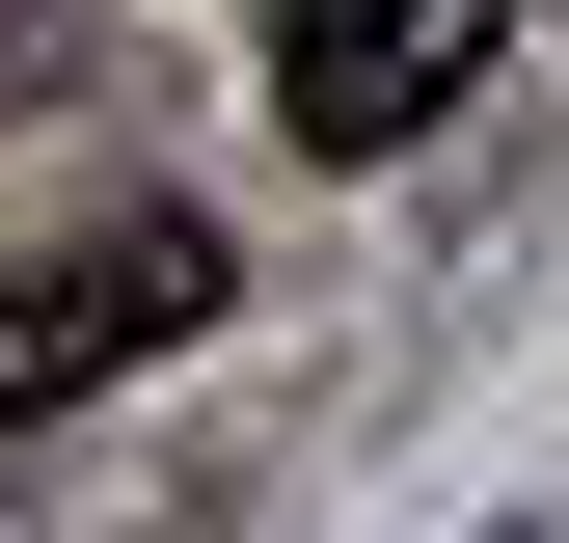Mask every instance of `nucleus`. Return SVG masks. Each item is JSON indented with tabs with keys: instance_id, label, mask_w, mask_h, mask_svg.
Returning a JSON list of instances; mask_svg holds the SVG:
<instances>
[{
	"instance_id": "nucleus-1",
	"label": "nucleus",
	"mask_w": 569,
	"mask_h": 543,
	"mask_svg": "<svg viewBox=\"0 0 569 543\" xmlns=\"http://www.w3.org/2000/svg\"><path fill=\"white\" fill-rule=\"evenodd\" d=\"M190 326H218V218H109V245H28V272H0V435H54L82 381L190 354Z\"/></svg>"
},
{
	"instance_id": "nucleus-2",
	"label": "nucleus",
	"mask_w": 569,
	"mask_h": 543,
	"mask_svg": "<svg viewBox=\"0 0 569 543\" xmlns=\"http://www.w3.org/2000/svg\"><path fill=\"white\" fill-rule=\"evenodd\" d=\"M488 28H516V0H299V28H271V109H299L326 164H407V136L488 82Z\"/></svg>"
}]
</instances>
